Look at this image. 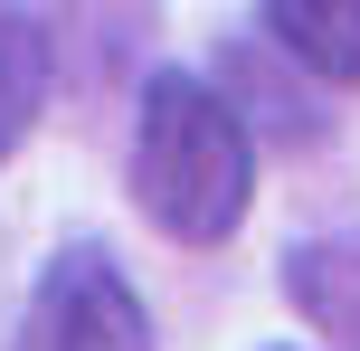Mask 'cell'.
<instances>
[{
  "label": "cell",
  "mask_w": 360,
  "mask_h": 351,
  "mask_svg": "<svg viewBox=\"0 0 360 351\" xmlns=\"http://www.w3.org/2000/svg\"><path fill=\"white\" fill-rule=\"evenodd\" d=\"M266 351H294V342H266Z\"/></svg>",
  "instance_id": "8992f818"
},
{
  "label": "cell",
  "mask_w": 360,
  "mask_h": 351,
  "mask_svg": "<svg viewBox=\"0 0 360 351\" xmlns=\"http://www.w3.org/2000/svg\"><path fill=\"white\" fill-rule=\"evenodd\" d=\"M48 76H57V67H48V29H38L29 10L0 0V162L38 133V114H48Z\"/></svg>",
  "instance_id": "5b68a950"
},
{
  "label": "cell",
  "mask_w": 360,
  "mask_h": 351,
  "mask_svg": "<svg viewBox=\"0 0 360 351\" xmlns=\"http://www.w3.org/2000/svg\"><path fill=\"white\" fill-rule=\"evenodd\" d=\"M285 304L332 351H360V228H332V238L294 247V257H285Z\"/></svg>",
  "instance_id": "3957f363"
},
{
  "label": "cell",
  "mask_w": 360,
  "mask_h": 351,
  "mask_svg": "<svg viewBox=\"0 0 360 351\" xmlns=\"http://www.w3.org/2000/svg\"><path fill=\"white\" fill-rule=\"evenodd\" d=\"M256 19L323 86H360V0H256Z\"/></svg>",
  "instance_id": "277c9868"
},
{
  "label": "cell",
  "mask_w": 360,
  "mask_h": 351,
  "mask_svg": "<svg viewBox=\"0 0 360 351\" xmlns=\"http://www.w3.org/2000/svg\"><path fill=\"white\" fill-rule=\"evenodd\" d=\"M133 200L143 219L180 247H218L237 238L256 200V143H247V114L190 67H162L133 105Z\"/></svg>",
  "instance_id": "6da1fadb"
},
{
  "label": "cell",
  "mask_w": 360,
  "mask_h": 351,
  "mask_svg": "<svg viewBox=\"0 0 360 351\" xmlns=\"http://www.w3.org/2000/svg\"><path fill=\"white\" fill-rule=\"evenodd\" d=\"M10 351H152V314L105 247H57L19 304Z\"/></svg>",
  "instance_id": "7a4b0ae2"
}]
</instances>
